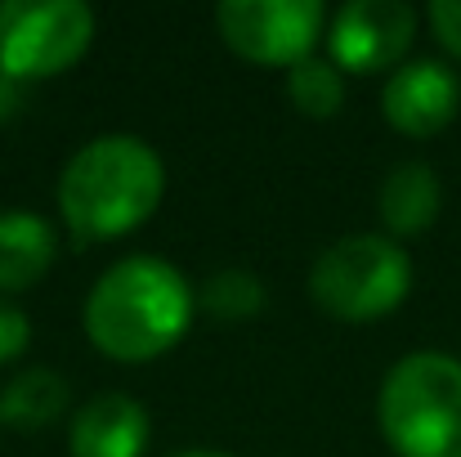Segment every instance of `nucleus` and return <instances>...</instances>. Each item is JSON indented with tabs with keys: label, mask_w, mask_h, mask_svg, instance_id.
Masks as SVG:
<instances>
[{
	"label": "nucleus",
	"mask_w": 461,
	"mask_h": 457,
	"mask_svg": "<svg viewBox=\"0 0 461 457\" xmlns=\"http://www.w3.org/2000/svg\"><path fill=\"white\" fill-rule=\"evenodd\" d=\"M193 309L197 292L175 265L157 256H126L90 288L86 336L117 363H149L184 341Z\"/></svg>",
	"instance_id": "f257e3e1"
},
{
	"label": "nucleus",
	"mask_w": 461,
	"mask_h": 457,
	"mask_svg": "<svg viewBox=\"0 0 461 457\" xmlns=\"http://www.w3.org/2000/svg\"><path fill=\"white\" fill-rule=\"evenodd\" d=\"M166 193V166L140 135H99L68 157L59 175V215L81 242L135 233Z\"/></svg>",
	"instance_id": "f03ea898"
},
{
	"label": "nucleus",
	"mask_w": 461,
	"mask_h": 457,
	"mask_svg": "<svg viewBox=\"0 0 461 457\" xmlns=\"http://www.w3.org/2000/svg\"><path fill=\"white\" fill-rule=\"evenodd\" d=\"M376 417L399 457H461V359L444 350L399 359L381 381Z\"/></svg>",
	"instance_id": "7ed1b4c3"
},
{
	"label": "nucleus",
	"mask_w": 461,
	"mask_h": 457,
	"mask_svg": "<svg viewBox=\"0 0 461 457\" xmlns=\"http://www.w3.org/2000/svg\"><path fill=\"white\" fill-rule=\"evenodd\" d=\"M412 260L385 233H349L318 251L309 270V297L340 323H372L408 301Z\"/></svg>",
	"instance_id": "20e7f679"
},
{
	"label": "nucleus",
	"mask_w": 461,
	"mask_h": 457,
	"mask_svg": "<svg viewBox=\"0 0 461 457\" xmlns=\"http://www.w3.org/2000/svg\"><path fill=\"white\" fill-rule=\"evenodd\" d=\"M95 41V9L81 0H0V72L41 81L68 72Z\"/></svg>",
	"instance_id": "39448f33"
},
{
	"label": "nucleus",
	"mask_w": 461,
	"mask_h": 457,
	"mask_svg": "<svg viewBox=\"0 0 461 457\" xmlns=\"http://www.w3.org/2000/svg\"><path fill=\"white\" fill-rule=\"evenodd\" d=\"M327 9L318 0H224L215 9V27L224 45L265 68L305 63L322 36Z\"/></svg>",
	"instance_id": "423d86ee"
},
{
	"label": "nucleus",
	"mask_w": 461,
	"mask_h": 457,
	"mask_svg": "<svg viewBox=\"0 0 461 457\" xmlns=\"http://www.w3.org/2000/svg\"><path fill=\"white\" fill-rule=\"evenodd\" d=\"M417 36V14L403 0H349L327 27V50L340 72H385Z\"/></svg>",
	"instance_id": "0eeeda50"
},
{
	"label": "nucleus",
	"mask_w": 461,
	"mask_h": 457,
	"mask_svg": "<svg viewBox=\"0 0 461 457\" xmlns=\"http://www.w3.org/2000/svg\"><path fill=\"white\" fill-rule=\"evenodd\" d=\"M461 108V81L457 72L439 59H417L403 63L399 72H390L385 90H381V113L399 135L426 140L439 135Z\"/></svg>",
	"instance_id": "6e6552de"
},
{
	"label": "nucleus",
	"mask_w": 461,
	"mask_h": 457,
	"mask_svg": "<svg viewBox=\"0 0 461 457\" xmlns=\"http://www.w3.org/2000/svg\"><path fill=\"white\" fill-rule=\"evenodd\" d=\"M149 408L122 390H104L86 399L68 426L72 457H144L149 449Z\"/></svg>",
	"instance_id": "1a4fd4ad"
},
{
	"label": "nucleus",
	"mask_w": 461,
	"mask_h": 457,
	"mask_svg": "<svg viewBox=\"0 0 461 457\" xmlns=\"http://www.w3.org/2000/svg\"><path fill=\"white\" fill-rule=\"evenodd\" d=\"M59 256V233L36 211H0V297L36 288Z\"/></svg>",
	"instance_id": "9d476101"
},
{
	"label": "nucleus",
	"mask_w": 461,
	"mask_h": 457,
	"mask_svg": "<svg viewBox=\"0 0 461 457\" xmlns=\"http://www.w3.org/2000/svg\"><path fill=\"white\" fill-rule=\"evenodd\" d=\"M381 220L390 233L399 238H412V233H426L444 206V188H439V175L430 161H399L385 184H381Z\"/></svg>",
	"instance_id": "9b49d317"
},
{
	"label": "nucleus",
	"mask_w": 461,
	"mask_h": 457,
	"mask_svg": "<svg viewBox=\"0 0 461 457\" xmlns=\"http://www.w3.org/2000/svg\"><path fill=\"white\" fill-rule=\"evenodd\" d=\"M68 395L72 390H68V381L54 368H27L0 390V426H9L18 435L45 431V426H54L63 417Z\"/></svg>",
	"instance_id": "f8f14e48"
},
{
	"label": "nucleus",
	"mask_w": 461,
	"mask_h": 457,
	"mask_svg": "<svg viewBox=\"0 0 461 457\" xmlns=\"http://www.w3.org/2000/svg\"><path fill=\"white\" fill-rule=\"evenodd\" d=\"M287 99L305 113V117H336L345 108V72L331 59L309 54L305 63L287 68Z\"/></svg>",
	"instance_id": "ddd939ff"
},
{
	"label": "nucleus",
	"mask_w": 461,
	"mask_h": 457,
	"mask_svg": "<svg viewBox=\"0 0 461 457\" xmlns=\"http://www.w3.org/2000/svg\"><path fill=\"white\" fill-rule=\"evenodd\" d=\"M197 305L211 318H220V323H242V318L265 309V283L256 274H247V270H220V274H211L202 283Z\"/></svg>",
	"instance_id": "4468645a"
},
{
	"label": "nucleus",
	"mask_w": 461,
	"mask_h": 457,
	"mask_svg": "<svg viewBox=\"0 0 461 457\" xmlns=\"http://www.w3.org/2000/svg\"><path fill=\"white\" fill-rule=\"evenodd\" d=\"M27 345H32V323H27V314H23L18 305L0 301V363L23 359Z\"/></svg>",
	"instance_id": "2eb2a0df"
},
{
	"label": "nucleus",
	"mask_w": 461,
	"mask_h": 457,
	"mask_svg": "<svg viewBox=\"0 0 461 457\" xmlns=\"http://www.w3.org/2000/svg\"><path fill=\"white\" fill-rule=\"evenodd\" d=\"M430 27L444 41V50H453L461 59V0H435L430 5Z\"/></svg>",
	"instance_id": "dca6fc26"
},
{
	"label": "nucleus",
	"mask_w": 461,
	"mask_h": 457,
	"mask_svg": "<svg viewBox=\"0 0 461 457\" xmlns=\"http://www.w3.org/2000/svg\"><path fill=\"white\" fill-rule=\"evenodd\" d=\"M18 108H23V81H14L9 72H0V126L9 117H18Z\"/></svg>",
	"instance_id": "f3484780"
},
{
	"label": "nucleus",
	"mask_w": 461,
	"mask_h": 457,
	"mask_svg": "<svg viewBox=\"0 0 461 457\" xmlns=\"http://www.w3.org/2000/svg\"><path fill=\"white\" fill-rule=\"evenodd\" d=\"M175 457H233V453H215V449H188V453H175Z\"/></svg>",
	"instance_id": "a211bd4d"
}]
</instances>
